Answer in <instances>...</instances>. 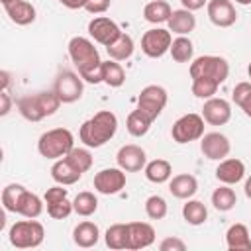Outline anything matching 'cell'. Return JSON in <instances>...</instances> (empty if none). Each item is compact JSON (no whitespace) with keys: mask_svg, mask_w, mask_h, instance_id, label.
Wrapping results in <instances>:
<instances>
[{"mask_svg":"<svg viewBox=\"0 0 251 251\" xmlns=\"http://www.w3.org/2000/svg\"><path fill=\"white\" fill-rule=\"evenodd\" d=\"M69 57L75 63L82 80L90 84L102 82V61H100L98 49L88 37H82V35L73 37L69 41Z\"/></svg>","mask_w":251,"mask_h":251,"instance_id":"obj_1","label":"cell"},{"mask_svg":"<svg viewBox=\"0 0 251 251\" xmlns=\"http://www.w3.org/2000/svg\"><path fill=\"white\" fill-rule=\"evenodd\" d=\"M118 131V118L114 112L110 110H100L98 114H94L90 120H86L80 129H78V137L86 147L98 149L102 145H106Z\"/></svg>","mask_w":251,"mask_h":251,"instance_id":"obj_2","label":"cell"},{"mask_svg":"<svg viewBox=\"0 0 251 251\" xmlns=\"http://www.w3.org/2000/svg\"><path fill=\"white\" fill-rule=\"evenodd\" d=\"M63 102L55 90H43L37 94H27L18 100V110L27 122H41L47 116H53Z\"/></svg>","mask_w":251,"mask_h":251,"instance_id":"obj_3","label":"cell"},{"mask_svg":"<svg viewBox=\"0 0 251 251\" xmlns=\"http://www.w3.org/2000/svg\"><path fill=\"white\" fill-rule=\"evenodd\" d=\"M75 147V137L67 127H55L41 133L37 141V151L45 159H61Z\"/></svg>","mask_w":251,"mask_h":251,"instance_id":"obj_4","label":"cell"},{"mask_svg":"<svg viewBox=\"0 0 251 251\" xmlns=\"http://www.w3.org/2000/svg\"><path fill=\"white\" fill-rule=\"evenodd\" d=\"M45 229L35 218L20 220L10 227L8 239L16 249H33L43 243Z\"/></svg>","mask_w":251,"mask_h":251,"instance_id":"obj_5","label":"cell"},{"mask_svg":"<svg viewBox=\"0 0 251 251\" xmlns=\"http://www.w3.org/2000/svg\"><path fill=\"white\" fill-rule=\"evenodd\" d=\"M188 73H190V78H210V80L222 84V82H226V78L229 75V65L224 57L202 55L190 63Z\"/></svg>","mask_w":251,"mask_h":251,"instance_id":"obj_6","label":"cell"},{"mask_svg":"<svg viewBox=\"0 0 251 251\" xmlns=\"http://www.w3.org/2000/svg\"><path fill=\"white\" fill-rule=\"evenodd\" d=\"M171 135L176 143H190L204 135V118L200 114H184L180 116L171 129Z\"/></svg>","mask_w":251,"mask_h":251,"instance_id":"obj_7","label":"cell"},{"mask_svg":"<svg viewBox=\"0 0 251 251\" xmlns=\"http://www.w3.org/2000/svg\"><path fill=\"white\" fill-rule=\"evenodd\" d=\"M53 90L63 104H73V102L80 100V96H82V90H84L82 76L73 71H61L55 78Z\"/></svg>","mask_w":251,"mask_h":251,"instance_id":"obj_8","label":"cell"},{"mask_svg":"<svg viewBox=\"0 0 251 251\" xmlns=\"http://www.w3.org/2000/svg\"><path fill=\"white\" fill-rule=\"evenodd\" d=\"M167 100H169V94H167V90L163 86L149 84L137 96V110H141L143 114H147L155 122L159 118V114L165 110Z\"/></svg>","mask_w":251,"mask_h":251,"instance_id":"obj_9","label":"cell"},{"mask_svg":"<svg viewBox=\"0 0 251 251\" xmlns=\"http://www.w3.org/2000/svg\"><path fill=\"white\" fill-rule=\"evenodd\" d=\"M171 43H173V35L169 29L151 27L141 37V51L151 59H159L171 49Z\"/></svg>","mask_w":251,"mask_h":251,"instance_id":"obj_10","label":"cell"},{"mask_svg":"<svg viewBox=\"0 0 251 251\" xmlns=\"http://www.w3.org/2000/svg\"><path fill=\"white\" fill-rule=\"evenodd\" d=\"M88 33H90V37H92L96 43L108 47V45H112L124 31L120 29V25H118L114 20H110V18H106V16H98V18H94V20L88 22Z\"/></svg>","mask_w":251,"mask_h":251,"instance_id":"obj_11","label":"cell"},{"mask_svg":"<svg viewBox=\"0 0 251 251\" xmlns=\"http://www.w3.org/2000/svg\"><path fill=\"white\" fill-rule=\"evenodd\" d=\"M126 186V171L120 167H110L102 169L94 175V188L100 194H118Z\"/></svg>","mask_w":251,"mask_h":251,"instance_id":"obj_12","label":"cell"},{"mask_svg":"<svg viewBox=\"0 0 251 251\" xmlns=\"http://www.w3.org/2000/svg\"><path fill=\"white\" fill-rule=\"evenodd\" d=\"M200 151L210 161H222L229 155L231 145H229V139L224 133L210 131V133H204L200 137Z\"/></svg>","mask_w":251,"mask_h":251,"instance_id":"obj_13","label":"cell"},{"mask_svg":"<svg viewBox=\"0 0 251 251\" xmlns=\"http://www.w3.org/2000/svg\"><path fill=\"white\" fill-rule=\"evenodd\" d=\"M202 118L210 126H226L231 120V104L224 98H208L202 106Z\"/></svg>","mask_w":251,"mask_h":251,"instance_id":"obj_14","label":"cell"},{"mask_svg":"<svg viewBox=\"0 0 251 251\" xmlns=\"http://www.w3.org/2000/svg\"><path fill=\"white\" fill-rule=\"evenodd\" d=\"M116 161H118V167L124 169L126 173H137V171L145 169L147 155H145V151L139 145L129 143V145L120 147V151L116 155Z\"/></svg>","mask_w":251,"mask_h":251,"instance_id":"obj_15","label":"cell"},{"mask_svg":"<svg viewBox=\"0 0 251 251\" xmlns=\"http://www.w3.org/2000/svg\"><path fill=\"white\" fill-rule=\"evenodd\" d=\"M208 18L218 27H229L237 22L235 6L229 0H210L208 2Z\"/></svg>","mask_w":251,"mask_h":251,"instance_id":"obj_16","label":"cell"},{"mask_svg":"<svg viewBox=\"0 0 251 251\" xmlns=\"http://www.w3.org/2000/svg\"><path fill=\"white\" fill-rule=\"evenodd\" d=\"M155 229L147 222H129L127 224V249H145L153 245Z\"/></svg>","mask_w":251,"mask_h":251,"instance_id":"obj_17","label":"cell"},{"mask_svg":"<svg viewBox=\"0 0 251 251\" xmlns=\"http://www.w3.org/2000/svg\"><path fill=\"white\" fill-rule=\"evenodd\" d=\"M245 176V165L239 159H222L216 169V178L224 184H237Z\"/></svg>","mask_w":251,"mask_h":251,"instance_id":"obj_18","label":"cell"},{"mask_svg":"<svg viewBox=\"0 0 251 251\" xmlns=\"http://www.w3.org/2000/svg\"><path fill=\"white\" fill-rule=\"evenodd\" d=\"M4 10L16 25H29L35 22V8L27 0H14V2L6 4Z\"/></svg>","mask_w":251,"mask_h":251,"instance_id":"obj_19","label":"cell"},{"mask_svg":"<svg viewBox=\"0 0 251 251\" xmlns=\"http://www.w3.org/2000/svg\"><path fill=\"white\" fill-rule=\"evenodd\" d=\"M198 190V180L196 176L188 175V173H182V175H176L171 178L169 182V192L175 196V198H180V200H188L196 194Z\"/></svg>","mask_w":251,"mask_h":251,"instance_id":"obj_20","label":"cell"},{"mask_svg":"<svg viewBox=\"0 0 251 251\" xmlns=\"http://www.w3.org/2000/svg\"><path fill=\"white\" fill-rule=\"evenodd\" d=\"M51 176L57 184H63V186H69V184H75L76 180H80L82 173L78 169H75L71 165V161L67 157H61L53 163L51 167Z\"/></svg>","mask_w":251,"mask_h":251,"instance_id":"obj_21","label":"cell"},{"mask_svg":"<svg viewBox=\"0 0 251 251\" xmlns=\"http://www.w3.org/2000/svg\"><path fill=\"white\" fill-rule=\"evenodd\" d=\"M226 245L229 251H251V235L247 226L233 224L226 231Z\"/></svg>","mask_w":251,"mask_h":251,"instance_id":"obj_22","label":"cell"},{"mask_svg":"<svg viewBox=\"0 0 251 251\" xmlns=\"http://www.w3.org/2000/svg\"><path fill=\"white\" fill-rule=\"evenodd\" d=\"M167 25H169V31H173V33H176V35H186V33H190V31L196 27V18H194V14H192L190 10H186V8L173 10V14H171Z\"/></svg>","mask_w":251,"mask_h":251,"instance_id":"obj_23","label":"cell"},{"mask_svg":"<svg viewBox=\"0 0 251 251\" xmlns=\"http://www.w3.org/2000/svg\"><path fill=\"white\" fill-rule=\"evenodd\" d=\"M100 239V229L94 222H80L75 229H73V241L78 245V247H94Z\"/></svg>","mask_w":251,"mask_h":251,"instance_id":"obj_24","label":"cell"},{"mask_svg":"<svg viewBox=\"0 0 251 251\" xmlns=\"http://www.w3.org/2000/svg\"><path fill=\"white\" fill-rule=\"evenodd\" d=\"M41 212H43L41 198L25 188L24 194H22V198H20V202H18V206H16V214H20L24 218H39Z\"/></svg>","mask_w":251,"mask_h":251,"instance_id":"obj_25","label":"cell"},{"mask_svg":"<svg viewBox=\"0 0 251 251\" xmlns=\"http://www.w3.org/2000/svg\"><path fill=\"white\" fill-rule=\"evenodd\" d=\"M171 175H173V167L165 159H153L145 165V176H147L149 182L163 184L171 178Z\"/></svg>","mask_w":251,"mask_h":251,"instance_id":"obj_26","label":"cell"},{"mask_svg":"<svg viewBox=\"0 0 251 251\" xmlns=\"http://www.w3.org/2000/svg\"><path fill=\"white\" fill-rule=\"evenodd\" d=\"M171 14H173V10H171L169 2H165V0H153V2L145 4V8H143V18L149 24H165V22H169Z\"/></svg>","mask_w":251,"mask_h":251,"instance_id":"obj_27","label":"cell"},{"mask_svg":"<svg viewBox=\"0 0 251 251\" xmlns=\"http://www.w3.org/2000/svg\"><path fill=\"white\" fill-rule=\"evenodd\" d=\"M133 49H135L133 39H131L127 33H122L112 45L106 47V53H108V57L114 59V61H127V59L133 55Z\"/></svg>","mask_w":251,"mask_h":251,"instance_id":"obj_28","label":"cell"},{"mask_svg":"<svg viewBox=\"0 0 251 251\" xmlns=\"http://www.w3.org/2000/svg\"><path fill=\"white\" fill-rule=\"evenodd\" d=\"M102 82H106L112 88H118L126 82V71L120 65V61L114 59L102 61Z\"/></svg>","mask_w":251,"mask_h":251,"instance_id":"obj_29","label":"cell"},{"mask_svg":"<svg viewBox=\"0 0 251 251\" xmlns=\"http://www.w3.org/2000/svg\"><path fill=\"white\" fill-rule=\"evenodd\" d=\"M151 124H153V120H151L147 114H143L141 110H137V108H135V110L127 116V120H126V127H127V131H129L133 137H143V135L149 131Z\"/></svg>","mask_w":251,"mask_h":251,"instance_id":"obj_30","label":"cell"},{"mask_svg":"<svg viewBox=\"0 0 251 251\" xmlns=\"http://www.w3.org/2000/svg\"><path fill=\"white\" fill-rule=\"evenodd\" d=\"M182 218L190 226H202L208 220V210L200 200H190L182 206Z\"/></svg>","mask_w":251,"mask_h":251,"instance_id":"obj_31","label":"cell"},{"mask_svg":"<svg viewBox=\"0 0 251 251\" xmlns=\"http://www.w3.org/2000/svg\"><path fill=\"white\" fill-rule=\"evenodd\" d=\"M212 204L220 212H229L237 204V196H235L233 188H229V184H224L212 192Z\"/></svg>","mask_w":251,"mask_h":251,"instance_id":"obj_32","label":"cell"},{"mask_svg":"<svg viewBox=\"0 0 251 251\" xmlns=\"http://www.w3.org/2000/svg\"><path fill=\"white\" fill-rule=\"evenodd\" d=\"M104 241L110 249H127V224H114L106 229Z\"/></svg>","mask_w":251,"mask_h":251,"instance_id":"obj_33","label":"cell"},{"mask_svg":"<svg viewBox=\"0 0 251 251\" xmlns=\"http://www.w3.org/2000/svg\"><path fill=\"white\" fill-rule=\"evenodd\" d=\"M169 51H171V55L176 63H188L194 55V45L186 35H178L176 39H173Z\"/></svg>","mask_w":251,"mask_h":251,"instance_id":"obj_34","label":"cell"},{"mask_svg":"<svg viewBox=\"0 0 251 251\" xmlns=\"http://www.w3.org/2000/svg\"><path fill=\"white\" fill-rule=\"evenodd\" d=\"M73 208H75V212H76L78 216L88 218V216H92V214L98 210V198H96L92 192H88V190L78 192V194L75 196V200H73Z\"/></svg>","mask_w":251,"mask_h":251,"instance_id":"obj_35","label":"cell"},{"mask_svg":"<svg viewBox=\"0 0 251 251\" xmlns=\"http://www.w3.org/2000/svg\"><path fill=\"white\" fill-rule=\"evenodd\" d=\"M233 102L243 110L245 116L251 118V82H237L233 88Z\"/></svg>","mask_w":251,"mask_h":251,"instance_id":"obj_36","label":"cell"},{"mask_svg":"<svg viewBox=\"0 0 251 251\" xmlns=\"http://www.w3.org/2000/svg\"><path fill=\"white\" fill-rule=\"evenodd\" d=\"M24 190H25V186L16 184V182L8 184V186L2 190V206H4V210H6V212L16 214V206H18V202H20V198H22Z\"/></svg>","mask_w":251,"mask_h":251,"instance_id":"obj_37","label":"cell"},{"mask_svg":"<svg viewBox=\"0 0 251 251\" xmlns=\"http://www.w3.org/2000/svg\"><path fill=\"white\" fill-rule=\"evenodd\" d=\"M65 157H67V159L71 161V165H73L75 169H78L80 173H86V171L92 167V155H90V151H88V149L73 147Z\"/></svg>","mask_w":251,"mask_h":251,"instance_id":"obj_38","label":"cell"},{"mask_svg":"<svg viewBox=\"0 0 251 251\" xmlns=\"http://www.w3.org/2000/svg\"><path fill=\"white\" fill-rule=\"evenodd\" d=\"M167 202H165V198L163 196H157V194H153V196H149L147 200H145V214H147V218H151V220H163L165 216H167Z\"/></svg>","mask_w":251,"mask_h":251,"instance_id":"obj_39","label":"cell"},{"mask_svg":"<svg viewBox=\"0 0 251 251\" xmlns=\"http://www.w3.org/2000/svg\"><path fill=\"white\" fill-rule=\"evenodd\" d=\"M218 86L220 84L210 80V78H192V94L196 98H202V100L212 98L218 92Z\"/></svg>","mask_w":251,"mask_h":251,"instance_id":"obj_40","label":"cell"},{"mask_svg":"<svg viewBox=\"0 0 251 251\" xmlns=\"http://www.w3.org/2000/svg\"><path fill=\"white\" fill-rule=\"evenodd\" d=\"M71 212H75V208H73V202H69L67 198L59 200V202H53V204H47V214L53 220H63V218L71 216Z\"/></svg>","mask_w":251,"mask_h":251,"instance_id":"obj_41","label":"cell"},{"mask_svg":"<svg viewBox=\"0 0 251 251\" xmlns=\"http://www.w3.org/2000/svg\"><path fill=\"white\" fill-rule=\"evenodd\" d=\"M67 198V188H63V184H55L51 188H47L43 200L45 204H53V202H59V200H65Z\"/></svg>","mask_w":251,"mask_h":251,"instance_id":"obj_42","label":"cell"},{"mask_svg":"<svg viewBox=\"0 0 251 251\" xmlns=\"http://www.w3.org/2000/svg\"><path fill=\"white\" fill-rule=\"evenodd\" d=\"M112 0H84V10L88 14H104L110 8Z\"/></svg>","mask_w":251,"mask_h":251,"instance_id":"obj_43","label":"cell"},{"mask_svg":"<svg viewBox=\"0 0 251 251\" xmlns=\"http://www.w3.org/2000/svg\"><path fill=\"white\" fill-rule=\"evenodd\" d=\"M161 251H184L186 249V243L178 237H165L159 245Z\"/></svg>","mask_w":251,"mask_h":251,"instance_id":"obj_44","label":"cell"},{"mask_svg":"<svg viewBox=\"0 0 251 251\" xmlns=\"http://www.w3.org/2000/svg\"><path fill=\"white\" fill-rule=\"evenodd\" d=\"M0 100H2L0 116H6V114L12 110V100H10V96H8V92H6V90H2V92H0Z\"/></svg>","mask_w":251,"mask_h":251,"instance_id":"obj_45","label":"cell"},{"mask_svg":"<svg viewBox=\"0 0 251 251\" xmlns=\"http://www.w3.org/2000/svg\"><path fill=\"white\" fill-rule=\"evenodd\" d=\"M206 2H208V0H180L182 8H186V10H190V12H196V10L204 8Z\"/></svg>","mask_w":251,"mask_h":251,"instance_id":"obj_46","label":"cell"},{"mask_svg":"<svg viewBox=\"0 0 251 251\" xmlns=\"http://www.w3.org/2000/svg\"><path fill=\"white\" fill-rule=\"evenodd\" d=\"M59 4H63L69 10H78L84 6V0H59Z\"/></svg>","mask_w":251,"mask_h":251,"instance_id":"obj_47","label":"cell"},{"mask_svg":"<svg viewBox=\"0 0 251 251\" xmlns=\"http://www.w3.org/2000/svg\"><path fill=\"white\" fill-rule=\"evenodd\" d=\"M0 76H2V90H8V84H10V75H8L6 71H2V73H0Z\"/></svg>","mask_w":251,"mask_h":251,"instance_id":"obj_48","label":"cell"},{"mask_svg":"<svg viewBox=\"0 0 251 251\" xmlns=\"http://www.w3.org/2000/svg\"><path fill=\"white\" fill-rule=\"evenodd\" d=\"M243 190H245V196H247V198H251V176L245 180V184H243Z\"/></svg>","mask_w":251,"mask_h":251,"instance_id":"obj_49","label":"cell"},{"mask_svg":"<svg viewBox=\"0 0 251 251\" xmlns=\"http://www.w3.org/2000/svg\"><path fill=\"white\" fill-rule=\"evenodd\" d=\"M237 4H241V6H249L251 4V0H235Z\"/></svg>","mask_w":251,"mask_h":251,"instance_id":"obj_50","label":"cell"},{"mask_svg":"<svg viewBox=\"0 0 251 251\" xmlns=\"http://www.w3.org/2000/svg\"><path fill=\"white\" fill-rule=\"evenodd\" d=\"M0 2H2L4 6H6V4H10V2H14V0H0Z\"/></svg>","mask_w":251,"mask_h":251,"instance_id":"obj_51","label":"cell"},{"mask_svg":"<svg viewBox=\"0 0 251 251\" xmlns=\"http://www.w3.org/2000/svg\"><path fill=\"white\" fill-rule=\"evenodd\" d=\"M247 73H249V78H251V63H249V67H247Z\"/></svg>","mask_w":251,"mask_h":251,"instance_id":"obj_52","label":"cell"}]
</instances>
